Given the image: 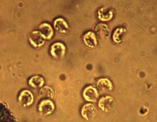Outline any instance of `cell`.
Listing matches in <instances>:
<instances>
[{"label": "cell", "instance_id": "obj_1", "mask_svg": "<svg viewBox=\"0 0 157 122\" xmlns=\"http://www.w3.org/2000/svg\"><path fill=\"white\" fill-rule=\"evenodd\" d=\"M115 102L112 96H102L98 102V107L101 111L109 112L114 108Z\"/></svg>", "mask_w": 157, "mask_h": 122}, {"label": "cell", "instance_id": "obj_2", "mask_svg": "<svg viewBox=\"0 0 157 122\" xmlns=\"http://www.w3.org/2000/svg\"><path fill=\"white\" fill-rule=\"evenodd\" d=\"M31 45L34 48H40L45 44V39L39 30L33 31L29 37Z\"/></svg>", "mask_w": 157, "mask_h": 122}, {"label": "cell", "instance_id": "obj_3", "mask_svg": "<svg viewBox=\"0 0 157 122\" xmlns=\"http://www.w3.org/2000/svg\"><path fill=\"white\" fill-rule=\"evenodd\" d=\"M34 102V96L33 93L29 90H23L20 92L18 96V102L23 107L31 106Z\"/></svg>", "mask_w": 157, "mask_h": 122}, {"label": "cell", "instance_id": "obj_4", "mask_svg": "<svg viewBox=\"0 0 157 122\" xmlns=\"http://www.w3.org/2000/svg\"><path fill=\"white\" fill-rule=\"evenodd\" d=\"M55 109V104L49 99H44L38 104V111L43 115H51Z\"/></svg>", "mask_w": 157, "mask_h": 122}, {"label": "cell", "instance_id": "obj_5", "mask_svg": "<svg viewBox=\"0 0 157 122\" xmlns=\"http://www.w3.org/2000/svg\"><path fill=\"white\" fill-rule=\"evenodd\" d=\"M66 47L61 42H56L53 43L50 49V53L51 56L56 59L63 58L66 53Z\"/></svg>", "mask_w": 157, "mask_h": 122}, {"label": "cell", "instance_id": "obj_6", "mask_svg": "<svg viewBox=\"0 0 157 122\" xmlns=\"http://www.w3.org/2000/svg\"><path fill=\"white\" fill-rule=\"evenodd\" d=\"M81 113L84 119L86 120H91L96 116L97 110L93 104L88 103L83 106Z\"/></svg>", "mask_w": 157, "mask_h": 122}, {"label": "cell", "instance_id": "obj_7", "mask_svg": "<svg viewBox=\"0 0 157 122\" xmlns=\"http://www.w3.org/2000/svg\"><path fill=\"white\" fill-rule=\"evenodd\" d=\"M82 96L87 102H95L98 99L99 94L95 88L93 86H89L83 91Z\"/></svg>", "mask_w": 157, "mask_h": 122}, {"label": "cell", "instance_id": "obj_8", "mask_svg": "<svg viewBox=\"0 0 157 122\" xmlns=\"http://www.w3.org/2000/svg\"><path fill=\"white\" fill-rule=\"evenodd\" d=\"M94 31L96 36L100 39H107L111 34L109 26L103 23H99L97 24L95 27Z\"/></svg>", "mask_w": 157, "mask_h": 122}, {"label": "cell", "instance_id": "obj_9", "mask_svg": "<svg viewBox=\"0 0 157 122\" xmlns=\"http://www.w3.org/2000/svg\"><path fill=\"white\" fill-rule=\"evenodd\" d=\"M82 41L86 47L93 49L97 46V37L93 31H88L83 35Z\"/></svg>", "mask_w": 157, "mask_h": 122}, {"label": "cell", "instance_id": "obj_10", "mask_svg": "<svg viewBox=\"0 0 157 122\" xmlns=\"http://www.w3.org/2000/svg\"><path fill=\"white\" fill-rule=\"evenodd\" d=\"M97 86L99 91L102 93L110 92L113 89L112 82L106 78H101L98 80L97 83Z\"/></svg>", "mask_w": 157, "mask_h": 122}, {"label": "cell", "instance_id": "obj_11", "mask_svg": "<svg viewBox=\"0 0 157 122\" xmlns=\"http://www.w3.org/2000/svg\"><path fill=\"white\" fill-rule=\"evenodd\" d=\"M98 18L101 21L109 22L112 20L113 17V11L110 8L102 7L97 12Z\"/></svg>", "mask_w": 157, "mask_h": 122}, {"label": "cell", "instance_id": "obj_12", "mask_svg": "<svg viewBox=\"0 0 157 122\" xmlns=\"http://www.w3.org/2000/svg\"><path fill=\"white\" fill-rule=\"evenodd\" d=\"M53 26L56 32L60 34H65L69 30V26L64 19L59 18L55 20Z\"/></svg>", "mask_w": 157, "mask_h": 122}, {"label": "cell", "instance_id": "obj_13", "mask_svg": "<svg viewBox=\"0 0 157 122\" xmlns=\"http://www.w3.org/2000/svg\"><path fill=\"white\" fill-rule=\"evenodd\" d=\"M39 31L41 32L45 40H50L54 33L52 26L47 23H43L39 26Z\"/></svg>", "mask_w": 157, "mask_h": 122}, {"label": "cell", "instance_id": "obj_14", "mask_svg": "<svg viewBox=\"0 0 157 122\" xmlns=\"http://www.w3.org/2000/svg\"><path fill=\"white\" fill-rule=\"evenodd\" d=\"M39 96L41 98L53 100L55 96V92L51 87L49 86H45L40 89Z\"/></svg>", "mask_w": 157, "mask_h": 122}, {"label": "cell", "instance_id": "obj_15", "mask_svg": "<svg viewBox=\"0 0 157 122\" xmlns=\"http://www.w3.org/2000/svg\"><path fill=\"white\" fill-rule=\"evenodd\" d=\"M44 84V78L40 76H34L29 80V85L34 89L41 88Z\"/></svg>", "mask_w": 157, "mask_h": 122}, {"label": "cell", "instance_id": "obj_16", "mask_svg": "<svg viewBox=\"0 0 157 122\" xmlns=\"http://www.w3.org/2000/svg\"><path fill=\"white\" fill-rule=\"evenodd\" d=\"M126 32V30L124 28H117L114 31L112 35V39L113 41L116 43H120L122 41L121 37L123 33Z\"/></svg>", "mask_w": 157, "mask_h": 122}]
</instances>
